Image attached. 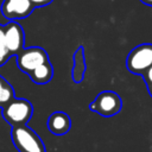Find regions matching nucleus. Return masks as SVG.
I'll use <instances>...</instances> for the list:
<instances>
[{
	"instance_id": "nucleus-1",
	"label": "nucleus",
	"mask_w": 152,
	"mask_h": 152,
	"mask_svg": "<svg viewBox=\"0 0 152 152\" xmlns=\"http://www.w3.org/2000/svg\"><path fill=\"white\" fill-rule=\"evenodd\" d=\"M11 139L19 152H45V145L39 135L28 126L12 127Z\"/></svg>"
},
{
	"instance_id": "nucleus-2",
	"label": "nucleus",
	"mask_w": 152,
	"mask_h": 152,
	"mask_svg": "<svg viewBox=\"0 0 152 152\" xmlns=\"http://www.w3.org/2000/svg\"><path fill=\"white\" fill-rule=\"evenodd\" d=\"M2 118L12 126L26 125L33 114V107L25 99H13L2 107Z\"/></svg>"
},
{
	"instance_id": "nucleus-3",
	"label": "nucleus",
	"mask_w": 152,
	"mask_h": 152,
	"mask_svg": "<svg viewBox=\"0 0 152 152\" xmlns=\"http://www.w3.org/2000/svg\"><path fill=\"white\" fill-rule=\"evenodd\" d=\"M152 65V44L144 43L132 49L126 58L128 71L137 75H142Z\"/></svg>"
},
{
	"instance_id": "nucleus-4",
	"label": "nucleus",
	"mask_w": 152,
	"mask_h": 152,
	"mask_svg": "<svg viewBox=\"0 0 152 152\" xmlns=\"http://www.w3.org/2000/svg\"><path fill=\"white\" fill-rule=\"evenodd\" d=\"M122 107L121 97L112 90H104L101 91L95 100L89 104V108L91 112H95L100 114L101 116H114L116 115Z\"/></svg>"
},
{
	"instance_id": "nucleus-5",
	"label": "nucleus",
	"mask_w": 152,
	"mask_h": 152,
	"mask_svg": "<svg viewBox=\"0 0 152 152\" xmlns=\"http://www.w3.org/2000/svg\"><path fill=\"white\" fill-rule=\"evenodd\" d=\"M46 62H49V56L46 51L39 46H31L23 49L17 55L18 68L26 74H30L32 70H34L36 68H38L39 65Z\"/></svg>"
},
{
	"instance_id": "nucleus-6",
	"label": "nucleus",
	"mask_w": 152,
	"mask_h": 152,
	"mask_svg": "<svg viewBox=\"0 0 152 152\" xmlns=\"http://www.w3.org/2000/svg\"><path fill=\"white\" fill-rule=\"evenodd\" d=\"M34 6L28 0H4L1 4V14L10 21L28 17Z\"/></svg>"
},
{
	"instance_id": "nucleus-7",
	"label": "nucleus",
	"mask_w": 152,
	"mask_h": 152,
	"mask_svg": "<svg viewBox=\"0 0 152 152\" xmlns=\"http://www.w3.org/2000/svg\"><path fill=\"white\" fill-rule=\"evenodd\" d=\"M25 34L19 24L15 21H10L4 26V42L10 55H18L24 49Z\"/></svg>"
},
{
	"instance_id": "nucleus-8",
	"label": "nucleus",
	"mask_w": 152,
	"mask_h": 152,
	"mask_svg": "<svg viewBox=\"0 0 152 152\" xmlns=\"http://www.w3.org/2000/svg\"><path fill=\"white\" fill-rule=\"evenodd\" d=\"M71 120L64 112H55L48 119V128L55 135H63L70 131Z\"/></svg>"
},
{
	"instance_id": "nucleus-9",
	"label": "nucleus",
	"mask_w": 152,
	"mask_h": 152,
	"mask_svg": "<svg viewBox=\"0 0 152 152\" xmlns=\"http://www.w3.org/2000/svg\"><path fill=\"white\" fill-rule=\"evenodd\" d=\"M74 61V66H72V81L75 83H80L84 78V74L87 70V64L84 59V51L83 46H80L72 57Z\"/></svg>"
},
{
	"instance_id": "nucleus-10",
	"label": "nucleus",
	"mask_w": 152,
	"mask_h": 152,
	"mask_svg": "<svg viewBox=\"0 0 152 152\" xmlns=\"http://www.w3.org/2000/svg\"><path fill=\"white\" fill-rule=\"evenodd\" d=\"M30 78L37 84H45L51 81L53 76V69L50 62H46L28 74Z\"/></svg>"
},
{
	"instance_id": "nucleus-11",
	"label": "nucleus",
	"mask_w": 152,
	"mask_h": 152,
	"mask_svg": "<svg viewBox=\"0 0 152 152\" xmlns=\"http://www.w3.org/2000/svg\"><path fill=\"white\" fill-rule=\"evenodd\" d=\"M14 99V90L11 84L0 76V107L6 106L11 100Z\"/></svg>"
},
{
	"instance_id": "nucleus-12",
	"label": "nucleus",
	"mask_w": 152,
	"mask_h": 152,
	"mask_svg": "<svg viewBox=\"0 0 152 152\" xmlns=\"http://www.w3.org/2000/svg\"><path fill=\"white\" fill-rule=\"evenodd\" d=\"M11 57L10 52L7 51L4 42V26L0 25V65L4 64L8 58Z\"/></svg>"
},
{
	"instance_id": "nucleus-13",
	"label": "nucleus",
	"mask_w": 152,
	"mask_h": 152,
	"mask_svg": "<svg viewBox=\"0 0 152 152\" xmlns=\"http://www.w3.org/2000/svg\"><path fill=\"white\" fill-rule=\"evenodd\" d=\"M141 76H142V78H144L146 86L151 84V83H152V65H151V66H150V68H148Z\"/></svg>"
},
{
	"instance_id": "nucleus-14",
	"label": "nucleus",
	"mask_w": 152,
	"mask_h": 152,
	"mask_svg": "<svg viewBox=\"0 0 152 152\" xmlns=\"http://www.w3.org/2000/svg\"><path fill=\"white\" fill-rule=\"evenodd\" d=\"M34 7H42V6H46L49 4H51L53 0H28Z\"/></svg>"
},
{
	"instance_id": "nucleus-15",
	"label": "nucleus",
	"mask_w": 152,
	"mask_h": 152,
	"mask_svg": "<svg viewBox=\"0 0 152 152\" xmlns=\"http://www.w3.org/2000/svg\"><path fill=\"white\" fill-rule=\"evenodd\" d=\"M142 4L145 5H148V6H152V0H140Z\"/></svg>"
},
{
	"instance_id": "nucleus-16",
	"label": "nucleus",
	"mask_w": 152,
	"mask_h": 152,
	"mask_svg": "<svg viewBox=\"0 0 152 152\" xmlns=\"http://www.w3.org/2000/svg\"><path fill=\"white\" fill-rule=\"evenodd\" d=\"M147 89H148V93H150V95L152 96V83L147 86Z\"/></svg>"
}]
</instances>
